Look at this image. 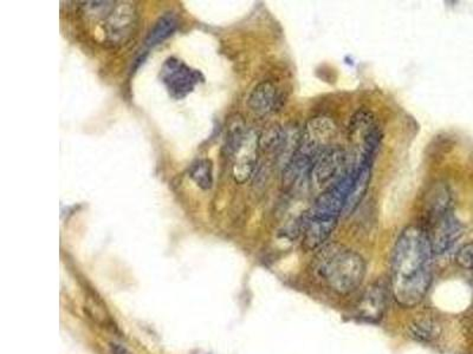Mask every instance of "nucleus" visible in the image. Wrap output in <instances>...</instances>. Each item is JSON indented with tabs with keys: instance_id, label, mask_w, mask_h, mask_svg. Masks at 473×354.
I'll return each mask as SVG.
<instances>
[{
	"instance_id": "1a4fd4ad",
	"label": "nucleus",
	"mask_w": 473,
	"mask_h": 354,
	"mask_svg": "<svg viewBox=\"0 0 473 354\" xmlns=\"http://www.w3.org/2000/svg\"><path fill=\"white\" fill-rule=\"evenodd\" d=\"M279 95L276 85L270 81H260L253 88L247 98V106L258 116H265L276 110Z\"/></svg>"
},
{
	"instance_id": "f8f14e48",
	"label": "nucleus",
	"mask_w": 473,
	"mask_h": 354,
	"mask_svg": "<svg viewBox=\"0 0 473 354\" xmlns=\"http://www.w3.org/2000/svg\"><path fill=\"white\" fill-rule=\"evenodd\" d=\"M384 290L381 287H370V290L367 292L361 304V314L363 318H368L370 320H377L380 319L384 314Z\"/></svg>"
},
{
	"instance_id": "9d476101",
	"label": "nucleus",
	"mask_w": 473,
	"mask_h": 354,
	"mask_svg": "<svg viewBox=\"0 0 473 354\" xmlns=\"http://www.w3.org/2000/svg\"><path fill=\"white\" fill-rule=\"evenodd\" d=\"M179 26L178 18L173 13H165L157 19V23L154 24L150 33L147 35L145 45L150 49L154 46L159 45L165 42L166 39L169 38Z\"/></svg>"
},
{
	"instance_id": "4468645a",
	"label": "nucleus",
	"mask_w": 473,
	"mask_h": 354,
	"mask_svg": "<svg viewBox=\"0 0 473 354\" xmlns=\"http://www.w3.org/2000/svg\"><path fill=\"white\" fill-rule=\"evenodd\" d=\"M189 176L203 190L213 185V163L210 159H199L189 166Z\"/></svg>"
},
{
	"instance_id": "7ed1b4c3",
	"label": "nucleus",
	"mask_w": 473,
	"mask_h": 354,
	"mask_svg": "<svg viewBox=\"0 0 473 354\" xmlns=\"http://www.w3.org/2000/svg\"><path fill=\"white\" fill-rule=\"evenodd\" d=\"M320 273L331 290L341 295L359 288L366 274V262L350 249L328 248L322 255Z\"/></svg>"
},
{
	"instance_id": "f03ea898",
	"label": "nucleus",
	"mask_w": 473,
	"mask_h": 354,
	"mask_svg": "<svg viewBox=\"0 0 473 354\" xmlns=\"http://www.w3.org/2000/svg\"><path fill=\"white\" fill-rule=\"evenodd\" d=\"M425 205V219L421 227L426 230L433 254H443L462 234V224L453 212L448 188L444 184L430 188Z\"/></svg>"
},
{
	"instance_id": "9b49d317",
	"label": "nucleus",
	"mask_w": 473,
	"mask_h": 354,
	"mask_svg": "<svg viewBox=\"0 0 473 354\" xmlns=\"http://www.w3.org/2000/svg\"><path fill=\"white\" fill-rule=\"evenodd\" d=\"M249 130H246V124L242 116L235 115L232 117L228 123V132H226V142H225V150L228 155L233 156L242 148L243 143L245 141Z\"/></svg>"
},
{
	"instance_id": "20e7f679",
	"label": "nucleus",
	"mask_w": 473,
	"mask_h": 354,
	"mask_svg": "<svg viewBox=\"0 0 473 354\" xmlns=\"http://www.w3.org/2000/svg\"><path fill=\"white\" fill-rule=\"evenodd\" d=\"M349 139L352 142V161H373L382 141V131L369 110L360 109L349 124Z\"/></svg>"
},
{
	"instance_id": "2eb2a0df",
	"label": "nucleus",
	"mask_w": 473,
	"mask_h": 354,
	"mask_svg": "<svg viewBox=\"0 0 473 354\" xmlns=\"http://www.w3.org/2000/svg\"><path fill=\"white\" fill-rule=\"evenodd\" d=\"M408 334L418 343H430L437 336V325L430 319H419L411 324Z\"/></svg>"
},
{
	"instance_id": "423d86ee",
	"label": "nucleus",
	"mask_w": 473,
	"mask_h": 354,
	"mask_svg": "<svg viewBox=\"0 0 473 354\" xmlns=\"http://www.w3.org/2000/svg\"><path fill=\"white\" fill-rule=\"evenodd\" d=\"M160 79L172 98L184 99L204 81L200 71L192 69L182 60L169 57L161 67Z\"/></svg>"
},
{
	"instance_id": "39448f33",
	"label": "nucleus",
	"mask_w": 473,
	"mask_h": 354,
	"mask_svg": "<svg viewBox=\"0 0 473 354\" xmlns=\"http://www.w3.org/2000/svg\"><path fill=\"white\" fill-rule=\"evenodd\" d=\"M104 42L111 46L125 45L135 35L139 13L132 3H115L102 19Z\"/></svg>"
},
{
	"instance_id": "0eeeda50",
	"label": "nucleus",
	"mask_w": 473,
	"mask_h": 354,
	"mask_svg": "<svg viewBox=\"0 0 473 354\" xmlns=\"http://www.w3.org/2000/svg\"><path fill=\"white\" fill-rule=\"evenodd\" d=\"M352 168V159L343 149L330 147L318 157L311 176L317 187L327 190L338 183Z\"/></svg>"
},
{
	"instance_id": "6e6552de",
	"label": "nucleus",
	"mask_w": 473,
	"mask_h": 354,
	"mask_svg": "<svg viewBox=\"0 0 473 354\" xmlns=\"http://www.w3.org/2000/svg\"><path fill=\"white\" fill-rule=\"evenodd\" d=\"M258 137L255 131L250 130L243 143L242 148L233 156L235 164L232 168V176L238 184H244L253 176L258 162Z\"/></svg>"
},
{
	"instance_id": "f3484780",
	"label": "nucleus",
	"mask_w": 473,
	"mask_h": 354,
	"mask_svg": "<svg viewBox=\"0 0 473 354\" xmlns=\"http://www.w3.org/2000/svg\"><path fill=\"white\" fill-rule=\"evenodd\" d=\"M111 354H132L120 343H111Z\"/></svg>"
},
{
	"instance_id": "dca6fc26",
	"label": "nucleus",
	"mask_w": 473,
	"mask_h": 354,
	"mask_svg": "<svg viewBox=\"0 0 473 354\" xmlns=\"http://www.w3.org/2000/svg\"><path fill=\"white\" fill-rule=\"evenodd\" d=\"M455 262H457L459 267H462V268L473 270V242L464 244V246L457 251V254H455Z\"/></svg>"
},
{
	"instance_id": "f257e3e1",
	"label": "nucleus",
	"mask_w": 473,
	"mask_h": 354,
	"mask_svg": "<svg viewBox=\"0 0 473 354\" xmlns=\"http://www.w3.org/2000/svg\"><path fill=\"white\" fill-rule=\"evenodd\" d=\"M432 248L426 230L408 226L402 230L391 253V290L405 307L423 301L432 282Z\"/></svg>"
},
{
	"instance_id": "ddd939ff",
	"label": "nucleus",
	"mask_w": 473,
	"mask_h": 354,
	"mask_svg": "<svg viewBox=\"0 0 473 354\" xmlns=\"http://www.w3.org/2000/svg\"><path fill=\"white\" fill-rule=\"evenodd\" d=\"M286 132L282 129L281 125L272 124L267 127L258 137V147L260 150L267 154H274L283 150Z\"/></svg>"
}]
</instances>
